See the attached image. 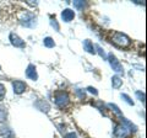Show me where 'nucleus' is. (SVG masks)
I'll return each instance as SVG.
<instances>
[{
  "instance_id": "2eb2a0df",
  "label": "nucleus",
  "mask_w": 147,
  "mask_h": 138,
  "mask_svg": "<svg viewBox=\"0 0 147 138\" xmlns=\"http://www.w3.org/2000/svg\"><path fill=\"white\" fill-rule=\"evenodd\" d=\"M121 121L125 123V125L127 126V127H130V131H132V132H135L136 131V126L135 125H132V123L130 122V121H127L126 118H124V117H121Z\"/></svg>"
},
{
  "instance_id": "393cba45",
  "label": "nucleus",
  "mask_w": 147,
  "mask_h": 138,
  "mask_svg": "<svg viewBox=\"0 0 147 138\" xmlns=\"http://www.w3.org/2000/svg\"><path fill=\"white\" fill-rule=\"evenodd\" d=\"M65 138H77V136H76V133L71 132V133H67V135L65 136Z\"/></svg>"
},
{
  "instance_id": "a878e982",
  "label": "nucleus",
  "mask_w": 147,
  "mask_h": 138,
  "mask_svg": "<svg viewBox=\"0 0 147 138\" xmlns=\"http://www.w3.org/2000/svg\"><path fill=\"white\" fill-rule=\"evenodd\" d=\"M76 93L79 94V96H80V98H82V99L85 98V91H80V89H79V90H76Z\"/></svg>"
},
{
  "instance_id": "39448f33",
  "label": "nucleus",
  "mask_w": 147,
  "mask_h": 138,
  "mask_svg": "<svg viewBox=\"0 0 147 138\" xmlns=\"http://www.w3.org/2000/svg\"><path fill=\"white\" fill-rule=\"evenodd\" d=\"M129 135V131H127V127L124 126V125H119L115 127V130L113 132V136L114 138H125Z\"/></svg>"
},
{
  "instance_id": "6e6552de",
  "label": "nucleus",
  "mask_w": 147,
  "mask_h": 138,
  "mask_svg": "<svg viewBox=\"0 0 147 138\" xmlns=\"http://www.w3.org/2000/svg\"><path fill=\"white\" fill-rule=\"evenodd\" d=\"M10 41H11V44L15 46V47H25V41H22L15 33H10Z\"/></svg>"
},
{
  "instance_id": "f03ea898",
  "label": "nucleus",
  "mask_w": 147,
  "mask_h": 138,
  "mask_svg": "<svg viewBox=\"0 0 147 138\" xmlns=\"http://www.w3.org/2000/svg\"><path fill=\"white\" fill-rule=\"evenodd\" d=\"M21 24L26 27H34L37 25V17L31 12H25L24 17L21 19Z\"/></svg>"
},
{
  "instance_id": "423d86ee",
  "label": "nucleus",
  "mask_w": 147,
  "mask_h": 138,
  "mask_svg": "<svg viewBox=\"0 0 147 138\" xmlns=\"http://www.w3.org/2000/svg\"><path fill=\"white\" fill-rule=\"evenodd\" d=\"M12 86H13V91H15V94H22L24 91L26 90V84L24 81H21V80H16V81H13L12 83Z\"/></svg>"
},
{
  "instance_id": "9b49d317",
  "label": "nucleus",
  "mask_w": 147,
  "mask_h": 138,
  "mask_svg": "<svg viewBox=\"0 0 147 138\" xmlns=\"http://www.w3.org/2000/svg\"><path fill=\"white\" fill-rule=\"evenodd\" d=\"M84 48H85L88 53H91V54H94V53H96L93 44H92V42H91L90 40H85V41H84Z\"/></svg>"
},
{
  "instance_id": "5701e85b",
  "label": "nucleus",
  "mask_w": 147,
  "mask_h": 138,
  "mask_svg": "<svg viewBox=\"0 0 147 138\" xmlns=\"http://www.w3.org/2000/svg\"><path fill=\"white\" fill-rule=\"evenodd\" d=\"M50 25H52L57 31H59V25H58V22L55 21V20H52V21H50Z\"/></svg>"
},
{
  "instance_id": "f257e3e1",
  "label": "nucleus",
  "mask_w": 147,
  "mask_h": 138,
  "mask_svg": "<svg viewBox=\"0 0 147 138\" xmlns=\"http://www.w3.org/2000/svg\"><path fill=\"white\" fill-rule=\"evenodd\" d=\"M112 40L114 43L120 46V47H127V46H130V43H131L130 38H129L126 35L121 33V32H115V33L113 35Z\"/></svg>"
},
{
  "instance_id": "b1692460",
  "label": "nucleus",
  "mask_w": 147,
  "mask_h": 138,
  "mask_svg": "<svg viewBox=\"0 0 147 138\" xmlns=\"http://www.w3.org/2000/svg\"><path fill=\"white\" fill-rule=\"evenodd\" d=\"M87 90H88V91H90V93H92V94H93V95H97V94H98V91H97V90H96L94 88H92V86H88V88H87Z\"/></svg>"
},
{
  "instance_id": "0eeeda50",
  "label": "nucleus",
  "mask_w": 147,
  "mask_h": 138,
  "mask_svg": "<svg viewBox=\"0 0 147 138\" xmlns=\"http://www.w3.org/2000/svg\"><path fill=\"white\" fill-rule=\"evenodd\" d=\"M26 75L30 78L32 80H37L38 79V74H37V70H36V67L33 64H30L26 69Z\"/></svg>"
},
{
  "instance_id": "20e7f679",
  "label": "nucleus",
  "mask_w": 147,
  "mask_h": 138,
  "mask_svg": "<svg viewBox=\"0 0 147 138\" xmlns=\"http://www.w3.org/2000/svg\"><path fill=\"white\" fill-rule=\"evenodd\" d=\"M55 104H57L59 107H65L69 104L67 94L64 93V91H59V93H57L55 94Z\"/></svg>"
},
{
  "instance_id": "4468645a",
  "label": "nucleus",
  "mask_w": 147,
  "mask_h": 138,
  "mask_svg": "<svg viewBox=\"0 0 147 138\" xmlns=\"http://www.w3.org/2000/svg\"><path fill=\"white\" fill-rule=\"evenodd\" d=\"M44 46H45V47H49V48L54 47L55 43H54L53 38H52V37H45V38H44Z\"/></svg>"
},
{
  "instance_id": "ddd939ff",
  "label": "nucleus",
  "mask_w": 147,
  "mask_h": 138,
  "mask_svg": "<svg viewBox=\"0 0 147 138\" xmlns=\"http://www.w3.org/2000/svg\"><path fill=\"white\" fill-rule=\"evenodd\" d=\"M1 135L5 138H13V133L9 128H1Z\"/></svg>"
},
{
  "instance_id": "f3484780",
  "label": "nucleus",
  "mask_w": 147,
  "mask_h": 138,
  "mask_svg": "<svg viewBox=\"0 0 147 138\" xmlns=\"http://www.w3.org/2000/svg\"><path fill=\"white\" fill-rule=\"evenodd\" d=\"M6 116H7V112L5 109L0 107V122H4L6 120Z\"/></svg>"
},
{
  "instance_id": "dca6fc26",
  "label": "nucleus",
  "mask_w": 147,
  "mask_h": 138,
  "mask_svg": "<svg viewBox=\"0 0 147 138\" xmlns=\"http://www.w3.org/2000/svg\"><path fill=\"white\" fill-rule=\"evenodd\" d=\"M108 106H109L110 109H112V110H113V111H114V112H115V113L118 115V116H119V117H123V115H121V112H120V110H119V107L117 106V105H114V104H109V105H108Z\"/></svg>"
},
{
  "instance_id": "1a4fd4ad",
  "label": "nucleus",
  "mask_w": 147,
  "mask_h": 138,
  "mask_svg": "<svg viewBox=\"0 0 147 138\" xmlns=\"http://www.w3.org/2000/svg\"><path fill=\"white\" fill-rule=\"evenodd\" d=\"M61 17L65 22H70L74 17H75V12L72 10H70V9H65V10L61 12Z\"/></svg>"
},
{
  "instance_id": "6ab92c4d",
  "label": "nucleus",
  "mask_w": 147,
  "mask_h": 138,
  "mask_svg": "<svg viewBox=\"0 0 147 138\" xmlns=\"http://www.w3.org/2000/svg\"><path fill=\"white\" fill-rule=\"evenodd\" d=\"M6 94V89H5V86H4L3 84H0V101H1L4 99V96H5Z\"/></svg>"
},
{
  "instance_id": "a211bd4d",
  "label": "nucleus",
  "mask_w": 147,
  "mask_h": 138,
  "mask_svg": "<svg viewBox=\"0 0 147 138\" xmlns=\"http://www.w3.org/2000/svg\"><path fill=\"white\" fill-rule=\"evenodd\" d=\"M85 5H86V3L82 1V0H76V1H74V6L77 8V9H84Z\"/></svg>"
},
{
  "instance_id": "aec40b11",
  "label": "nucleus",
  "mask_w": 147,
  "mask_h": 138,
  "mask_svg": "<svg viewBox=\"0 0 147 138\" xmlns=\"http://www.w3.org/2000/svg\"><path fill=\"white\" fill-rule=\"evenodd\" d=\"M136 96L140 99L141 102H144V104H145V99H146V96H145V94H144V93H141V91H136Z\"/></svg>"
},
{
  "instance_id": "9d476101",
  "label": "nucleus",
  "mask_w": 147,
  "mask_h": 138,
  "mask_svg": "<svg viewBox=\"0 0 147 138\" xmlns=\"http://www.w3.org/2000/svg\"><path fill=\"white\" fill-rule=\"evenodd\" d=\"M36 106L38 107V110H40V111H44V112H48L49 111V104L48 102H45L44 100H39V101H37V104H36Z\"/></svg>"
},
{
  "instance_id": "4be33fe9",
  "label": "nucleus",
  "mask_w": 147,
  "mask_h": 138,
  "mask_svg": "<svg viewBox=\"0 0 147 138\" xmlns=\"http://www.w3.org/2000/svg\"><path fill=\"white\" fill-rule=\"evenodd\" d=\"M97 49H98V53H99V56L102 57V58H105V53H104V51L102 49V47H100V46H97Z\"/></svg>"
},
{
  "instance_id": "7ed1b4c3",
  "label": "nucleus",
  "mask_w": 147,
  "mask_h": 138,
  "mask_svg": "<svg viewBox=\"0 0 147 138\" xmlns=\"http://www.w3.org/2000/svg\"><path fill=\"white\" fill-rule=\"evenodd\" d=\"M108 61H109V63H110V67L113 68V70H115L117 73H124V68H123V66L120 64V62L117 59V57L114 56L113 53H109L108 54Z\"/></svg>"
},
{
  "instance_id": "bb28decb",
  "label": "nucleus",
  "mask_w": 147,
  "mask_h": 138,
  "mask_svg": "<svg viewBox=\"0 0 147 138\" xmlns=\"http://www.w3.org/2000/svg\"><path fill=\"white\" fill-rule=\"evenodd\" d=\"M27 4H28V5H31V6H37V3L34 1H31V0H28V1H27Z\"/></svg>"
},
{
  "instance_id": "f8f14e48",
  "label": "nucleus",
  "mask_w": 147,
  "mask_h": 138,
  "mask_svg": "<svg viewBox=\"0 0 147 138\" xmlns=\"http://www.w3.org/2000/svg\"><path fill=\"white\" fill-rule=\"evenodd\" d=\"M121 84H123V80H121L119 77L114 75V77L112 78V85H113L114 89H119V88L121 86Z\"/></svg>"
},
{
  "instance_id": "412c9836",
  "label": "nucleus",
  "mask_w": 147,
  "mask_h": 138,
  "mask_svg": "<svg viewBox=\"0 0 147 138\" xmlns=\"http://www.w3.org/2000/svg\"><path fill=\"white\" fill-rule=\"evenodd\" d=\"M121 98H123L124 100H125V101H126V102H127L129 105H134V101H132L130 98H129V96H127L126 94H121Z\"/></svg>"
}]
</instances>
